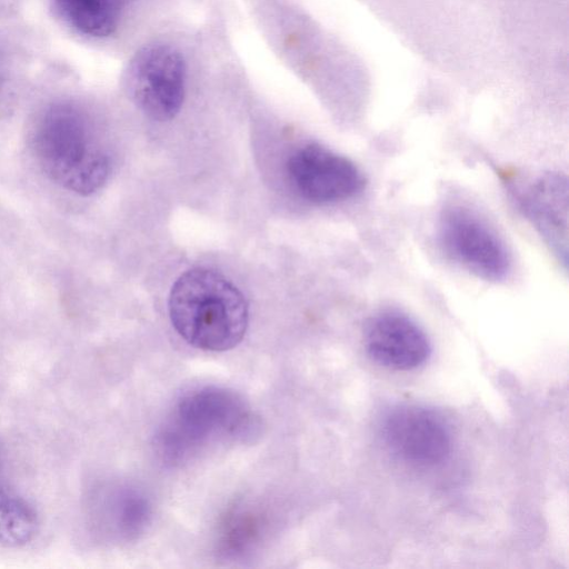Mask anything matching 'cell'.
<instances>
[{
  "instance_id": "obj_9",
  "label": "cell",
  "mask_w": 569,
  "mask_h": 569,
  "mask_svg": "<svg viewBox=\"0 0 569 569\" xmlns=\"http://www.w3.org/2000/svg\"><path fill=\"white\" fill-rule=\"evenodd\" d=\"M518 202L553 254L568 257V181L563 174L540 176L518 194Z\"/></svg>"
},
{
  "instance_id": "obj_10",
  "label": "cell",
  "mask_w": 569,
  "mask_h": 569,
  "mask_svg": "<svg viewBox=\"0 0 569 569\" xmlns=\"http://www.w3.org/2000/svg\"><path fill=\"white\" fill-rule=\"evenodd\" d=\"M56 13L77 32L92 38L110 36L127 0H51Z\"/></svg>"
},
{
  "instance_id": "obj_5",
  "label": "cell",
  "mask_w": 569,
  "mask_h": 569,
  "mask_svg": "<svg viewBox=\"0 0 569 569\" xmlns=\"http://www.w3.org/2000/svg\"><path fill=\"white\" fill-rule=\"evenodd\" d=\"M186 64L180 52L164 43L141 48L124 73L126 89L136 106L158 121L172 119L184 97Z\"/></svg>"
},
{
  "instance_id": "obj_1",
  "label": "cell",
  "mask_w": 569,
  "mask_h": 569,
  "mask_svg": "<svg viewBox=\"0 0 569 569\" xmlns=\"http://www.w3.org/2000/svg\"><path fill=\"white\" fill-rule=\"evenodd\" d=\"M30 147L46 176L70 192L89 196L109 177V154L89 114L73 102H54L40 112Z\"/></svg>"
},
{
  "instance_id": "obj_4",
  "label": "cell",
  "mask_w": 569,
  "mask_h": 569,
  "mask_svg": "<svg viewBox=\"0 0 569 569\" xmlns=\"http://www.w3.org/2000/svg\"><path fill=\"white\" fill-rule=\"evenodd\" d=\"M446 253L463 269L488 281H501L511 270V256L497 230L475 209L449 204L439 219Z\"/></svg>"
},
{
  "instance_id": "obj_3",
  "label": "cell",
  "mask_w": 569,
  "mask_h": 569,
  "mask_svg": "<svg viewBox=\"0 0 569 569\" xmlns=\"http://www.w3.org/2000/svg\"><path fill=\"white\" fill-rule=\"evenodd\" d=\"M250 422V411L234 393L201 388L180 399L159 445L166 457L180 459L207 441L242 436Z\"/></svg>"
},
{
  "instance_id": "obj_7",
  "label": "cell",
  "mask_w": 569,
  "mask_h": 569,
  "mask_svg": "<svg viewBox=\"0 0 569 569\" xmlns=\"http://www.w3.org/2000/svg\"><path fill=\"white\" fill-rule=\"evenodd\" d=\"M382 437L396 457L418 466L440 463L451 450L450 430L442 417L419 406L391 410L383 421Z\"/></svg>"
},
{
  "instance_id": "obj_2",
  "label": "cell",
  "mask_w": 569,
  "mask_h": 569,
  "mask_svg": "<svg viewBox=\"0 0 569 569\" xmlns=\"http://www.w3.org/2000/svg\"><path fill=\"white\" fill-rule=\"evenodd\" d=\"M168 309L180 337L206 351H226L238 346L249 321L244 296L226 277L208 268H193L177 279Z\"/></svg>"
},
{
  "instance_id": "obj_11",
  "label": "cell",
  "mask_w": 569,
  "mask_h": 569,
  "mask_svg": "<svg viewBox=\"0 0 569 569\" xmlns=\"http://www.w3.org/2000/svg\"><path fill=\"white\" fill-rule=\"evenodd\" d=\"M93 516L102 518L112 532L130 538L137 536L149 518L147 500L137 491L118 488L93 497Z\"/></svg>"
},
{
  "instance_id": "obj_6",
  "label": "cell",
  "mask_w": 569,
  "mask_h": 569,
  "mask_svg": "<svg viewBox=\"0 0 569 569\" xmlns=\"http://www.w3.org/2000/svg\"><path fill=\"white\" fill-rule=\"evenodd\" d=\"M287 170L298 192L316 203L349 199L366 183L351 160L319 144H307L293 152Z\"/></svg>"
},
{
  "instance_id": "obj_12",
  "label": "cell",
  "mask_w": 569,
  "mask_h": 569,
  "mask_svg": "<svg viewBox=\"0 0 569 569\" xmlns=\"http://www.w3.org/2000/svg\"><path fill=\"white\" fill-rule=\"evenodd\" d=\"M39 530L34 508L16 491L0 485V545L18 548L33 540Z\"/></svg>"
},
{
  "instance_id": "obj_8",
  "label": "cell",
  "mask_w": 569,
  "mask_h": 569,
  "mask_svg": "<svg viewBox=\"0 0 569 569\" xmlns=\"http://www.w3.org/2000/svg\"><path fill=\"white\" fill-rule=\"evenodd\" d=\"M363 343L368 356L393 370H412L431 355V345L422 328L407 315L387 310L366 325Z\"/></svg>"
}]
</instances>
